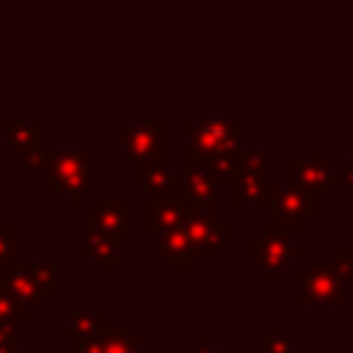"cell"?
Masks as SVG:
<instances>
[{
	"mask_svg": "<svg viewBox=\"0 0 353 353\" xmlns=\"http://www.w3.org/2000/svg\"><path fill=\"white\" fill-rule=\"evenodd\" d=\"M193 347H196V353H218V347H215L204 334H196V336H193Z\"/></svg>",
	"mask_w": 353,
	"mask_h": 353,
	"instance_id": "4316f807",
	"label": "cell"
},
{
	"mask_svg": "<svg viewBox=\"0 0 353 353\" xmlns=\"http://www.w3.org/2000/svg\"><path fill=\"white\" fill-rule=\"evenodd\" d=\"M270 193V146L259 143L254 149H245L243 165L232 182V207H268Z\"/></svg>",
	"mask_w": 353,
	"mask_h": 353,
	"instance_id": "9c48e42d",
	"label": "cell"
},
{
	"mask_svg": "<svg viewBox=\"0 0 353 353\" xmlns=\"http://www.w3.org/2000/svg\"><path fill=\"white\" fill-rule=\"evenodd\" d=\"M33 317V312L22 309L3 287H0V325H19V323H28Z\"/></svg>",
	"mask_w": 353,
	"mask_h": 353,
	"instance_id": "603a6c76",
	"label": "cell"
},
{
	"mask_svg": "<svg viewBox=\"0 0 353 353\" xmlns=\"http://www.w3.org/2000/svg\"><path fill=\"white\" fill-rule=\"evenodd\" d=\"M256 353H295V336L287 334L279 320H273L268 331L256 336Z\"/></svg>",
	"mask_w": 353,
	"mask_h": 353,
	"instance_id": "ffe728a7",
	"label": "cell"
},
{
	"mask_svg": "<svg viewBox=\"0 0 353 353\" xmlns=\"http://www.w3.org/2000/svg\"><path fill=\"white\" fill-rule=\"evenodd\" d=\"M47 149H50V146L44 143V146L33 149L30 154H25V157H22V168H25V171H44V168H47Z\"/></svg>",
	"mask_w": 353,
	"mask_h": 353,
	"instance_id": "cb8c5ba5",
	"label": "cell"
},
{
	"mask_svg": "<svg viewBox=\"0 0 353 353\" xmlns=\"http://www.w3.org/2000/svg\"><path fill=\"white\" fill-rule=\"evenodd\" d=\"M176 182H179V168L174 171L168 163H160V165H152L138 185L146 190V196H168L176 190Z\"/></svg>",
	"mask_w": 353,
	"mask_h": 353,
	"instance_id": "d6986e66",
	"label": "cell"
},
{
	"mask_svg": "<svg viewBox=\"0 0 353 353\" xmlns=\"http://www.w3.org/2000/svg\"><path fill=\"white\" fill-rule=\"evenodd\" d=\"M182 135H185V143L179 149V168H207V163L229 149V146H237V143H245V124L243 121H218V119H201V121H193V119H185L179 124Z\"/></svg>",
	"mask_w": 353,
	"mask_h": 353,
	"instance_id": "277c9868",
	"label": "cell"
},
{
	"mask_svg": "<svg viewBox=\"0 0 353 353\" xmlns=\"http://www.w3.org/2000/svg\"><path fill=\"white\" fill-rule=\"evenodd\" d=\"M102 353H143V334L132 331L124 320H110L108 331L102 334Z\"/></svg>",
	"mask_w": 353,
	"mask_h": 353,
	"instance_id": "ac0fdd59",
	"label": "cell"
},
{
	"mask_svg": "<svg viewBox=\"0 0 353 353\" xmlns=\"http://www.w3.org/2000/svg\"><path fill=\"white\" fill-rule=\"evenodd\" d=\"M69 353H102V336L99 339H69Z\"/></svg>",
	"mask_w": 353,
	"mask_h": 353,
	"instance_id": "484cf974",
	"label": "cell"
},
{
	"mask_svg": "<svg viewBox=\"0 0 353 353\" xmlns=\"http://www.w3.org/2000/svg\"><path fill=\"white\" fill-rule=\"evenodd\" d=\"M243 243L245 256L256 262L259 284H281L309 256L306 245H298L292 234L273 229L268 221H259L256 229L243 237Z\"/></svg>",
	"mask_w": 353,
	"mask_h": 353,
	"instance_id": "7a4b0ae2",
	"label": "cell"
},
{
	"mask_svg": "<svg viewBox=\"0 0 353 353\" xmlns=\"http://www.w3.org/2000/svg\"><path fill=\"white\" fill-rule=\"evenodd\" d=\"M44 196H61L72 210L91 201L94 193V146H50L44 168Z\"/></svg>",
	"mask_w": 353,
	"mask_h": 353,
	"instance_id": "6da1fadb",
	"label": "cell"
},
{
	"mask_svg": "<svg viewBox=\"0 0 353 353\" xmlns=\"http://www.w3.org/2000/svg\"><path fill=\"white\" fill-rule=\"evenodd\" d=\"M174 196L188 210L221 212V185L201 165H196V168H179V182H176Z\"/></svg>",
	"mask_w": 353,
	"mask_h": 353,
	"instance_id": "7c38bea8",
	"label": "cell"
},
{
	"mask_svg": "<svg viewBox=\"0 0 353 353\" xmlns=\"http://www.w3.org/2000/svg\"><path fill=\"white\" fill-rule=\"evenodd\" d=\"M77 212L83 226H94L121 248L132 243V201L127 196H94Z\"/></svg>",
	"mask_w": 353,
	"mask_h": 353,
	"instance_id": "30bf717a",
	"label": "cell"
},
{
	"mask_svg": "<svg viewBox=\"0 0 353 353\" xmlns=\"http://www.w3.org/2000/svg\"><path fill=\"white\" fill-rule=\"evenodd\" d=\"M268 223L284 234H306L314 221H320V199L287 185V182H270L268 193Z\"/></svg>",
	"mask_w": 353,
	"mask_h": 353,
	"instance_id": "8992f818",
	"label": "cell"
},
{
	"mask_svg": "<svg viewBox=\"0 0 353 353\" xmlns=\"http://www.w3.org/2000/svg\"><path fill=\"white\" fill-rule=\"evenodd\" d=\"M154 237H157L154 254H157V259L168 262L171 270L190 273V270L196 268L199 259H196V254H193V248H190V240H188L182 223H176V226H171V229H165V232H160V234H154Z\"/></svg>",
	"mask_w": 353,
	"mask_h": 353,
	"instance_id": "9a60e30c",
	"label": "cell"
},
{
	"mask_svg": "<svg viewBox=\"0 0 353 353\" xmlns=\"http://www.w3.org/2000/svg\"><path fill=\"white\" fill-rule=\"evenodd\" d=\"M292 281L298 287L292 306L295 309H334L342 312L347 298H345V287L336 279V273L331 270L328 262H320L314 256H306L301 262V268L292 270Z\"/></svg>",
	"mask_w": 353,
	"mask_h": 353,
	"instance_id": "52a82bcc",
	"label": "cell"
},
{
	"mask_svg": "<svg viewBox=\"0 0 353 353\" xmlns=\"http://www.w3.org/2000/svg\"><path fill=\"white\" fill-rule=\"evenodd\" d=\"M6 204H8V201H6V196H0V210H3Z\"/></svg>",
	"mask_w": 353,
	"mask_h": 353,
	"instance_id": "4dcf8cb0",
	"label": "cell"
},
{
	"mask_svg": "<svg viewBox=\"0 0 353 353\" xmlns=\"http://www.w3.org/2000/svg\"><path fill=\"white\" fill-rule=\"evenodd\" d=\"M0 287L28 312H36L58 292V268L55 262H33L17 256L8 268L0 270Z\"/></svg>",
	"mask_w": 353,
	"mask_h": 353,
	"instance_id": "5b68a950",
	"label": "cell"
},
{
	"mask_svg": "<svg viewBox=\"0 0 353 353\" xmlns=\"http://www.w3.org/2000/svg\"><path fill=\"white\" fill-rule=\"evenodd\" d=\"M17 243H19V226L14 221H0V270L17 259Z\"/></svg>",
	"mask_w": 353,
	"mask_h": 353,
	"instance_id": "44dd1931",
	"label": "cell"
},
{
	"mask_svg": "<svg viewBox=\"0 0 353 353\" xmlns=\"http://www.w3.org/2000/svg\"><path fill=\"white\" fill-rule=\"evenodd\" d=\"M17 325H0V353H17Z\"/></svg>",
	"mask_w": 353,
	"mask_h": 353,
	"instance_id": "d4e9b609",
	"label": "cell"
},
{
	"mask_svg": "<svg viewBox=\"0 0 353 353\" xmlns=\"http://www.w3.org/2000/svg\"><path fill=\"white\" fill-rule=\"evenodd\" d=\"M119 141H121V154L130 163V179L132 185H138L152 165L168 163L171 124L165 119H143V121L121 119Z\"/></svg>",
	"mask_w": 353,
	"mask_h": 353,
	"instance_id": "3957f363",
	"label": "cell"
},
{
	"mask_svg": "<svg viewBox=\"0 0 353 353\" xmlns=\"http://www.w3.org/2000/svg\"><path fill=\"white\" fill-rule=\"evenodd\" d=\"M80 256L88 259L94 265V270L99 273H116L121 268V245L113 243L110 237H105L102 232H97L94 226H83L80 223Z\"/></svg>",
	"mask_w": 353,
	"mask_h": 353,
	"instance_id": "5bb4252c",
	"label": "cell"
},
{
	"mask_svg": "<svg viewBox=\"0 0 353 353\" xmlns=\"http://www.w3.org/2000/svg\"><path fill=\"white\" fill-rule=\"evenodd\" d=\"M185 204L168 193V196H146L143 201V232L146 234H160L171 226H176L185 215Z\"/></svg>",
	"mask_w": 353,
	"mask_h": 353,
	"instance_id": "2e32d148",
	"label": "cell"
},
{
	"mask_svg": "<svg viewBox=\"0 0 353 353\" xmlns=\"http://www.w3.org/2000/svg\"><path fill=\"white\" fill-rule=\"evenodd\" d=\"M179 223L190 240L196 259H218L221 251L234 243V226L229 221H223L221 212L185 210Z\"/></svg>",
	"mask_w": 353,
	"mask_h": 353,
	"instance_id": "8fae6325",
	"label": "cell"
},
{
	"mask_svg": "<svg viewBox=\"0 0 353 353\" xmlns=\"http://www.w3.org/2000/svg\"><path fill=\"white\" fill-rule=\"evenodd\" d=\"M342 179V171H336L334 160L320 154V149L312 143L303 157H284L281 160V182L295 185L317 199H328Z\"/></svg>",
	"mask_w": 353,
	"mask_h": 353,
	"instance_id": "ba28073f",
	"label": "cell"
},
{
	"mask_svg": "<svg viewBox=\"0 0 353 353\" xmlns=\"http://www.w3.org/2000/svg\"><path fill=\"white\" fill-rule=\"evenodd\" d=\"M110 325L105 309H77L66 320L55 323V331L66 339H99Z\"/></svg>",
	"mask_w": 353,
	"mask_h": 353,
	"instance_id": "e0dca14e",
	"label": "cell"
},
{
	"mask_svg": "<svg viewBox=\"0 0 353 353\" xmlns=\"http://www.w3.org/2000/svg\"><path fill=\"white\" fill-rule=\"evenodd\" d=\"M17 353H44V347H28V350H17Z\"/></svg>",
	"mask_w": 353,
	"mask_h": 353,
	"instance_id": "f546056e",
	"label": "cell"
},
{
	"mask_svg": "<svg viewBox=\"0 0 353 353\" xmlns=\"http://www.w3.org/2000/svg\"><path fill=\"white\" fill-rule=\"evenodd\" d=\"M0 132L6 138V157H11V160H22L33 149L44 146V121H39V119L0 121Z\"/></svg>",
	"mask_w": 353,
	"mask_h": 353,
	"instance_id": "4fadbf2b",
	"label": "cell"
},
{
	"mask_svg": "<svg viewBox=\"0 0 353 353\" xmlns=\"http://www.w3.org/2000/svg\"><path fill=\"white\" fill-rule=\"evenodd\" d=\"M328 265L342 284H353V245H334Z\"/></svg>",
	"mask_w": 353,
	"mask_h": 353,
	"instance_id": "7402d4cb",
	"label": "cell"
},
{
	"mask_svg": "<svg viewBox=\"0 0 353 353\" xmlns=\"http://www.w3.org/2000/svg\"><path fill=\"white\" fill-rule=\"evenodd\" d=\"M339 185H342V190H345L347 196H353V168H342V179H339Z\"/></svg>",
	"mask_w": 353,
	"mask_h": 353,
	"instance_id": "83f0119b",
	"label": "cell"
},
{
	"mask_svg": "<svg viewBox=\"0 0 353 353\" xmlns=\"http://www.w3.org/2000/svg\"><path fill=\"white\" fill-rule=\"evenodd\" d=\"M345 168H353V132L345 138Z\"/></svg>",
	"mask_w": 353,
	"mask_h": 353,
	"instance_id": "f1b7e54d",
	"label": "cell"
}]
</instances>
